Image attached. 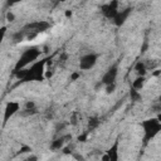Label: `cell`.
Segmentation results:
<instances>
[{"instance_id": "19", "label": "cell", "mask_w": 161, "mask_h": 161, "mask_svg": "<svg viewBox=\"0 0 161 161\" xmlns=\"http://www.w3.org/2000/svg\"><path fill=\"white\" fill-rule=\"evenodd\" d=\"M78 77H79V73H73V74L70 75V80H75Z\"/></svg>"}, {"instance_id": "2", "label": "cell", "mask_w": 161, "mask_h": 161, "mask_svg": "<svg viewBox=\"0 0 161 161\" xmlns=\"http://www.w3.org/2000/svg\"><path fill=\"white\" fill-rule=\"evenodd\" d=\"M50 28V24L48 21L40 20V21H33L30 24H26L20 31L15 33L13 35L14 42H21L24 39H33L40 33H44Z\"/></svg>"}, {"instance_id": "14", "label": "cell", "mask_w": 161, "mask_h": 161, "mask_svg": "<svg viewBox=\"0 0 161 161\" xmlns=\"http://www.w3.org/2000/svg\"><path fill=\"white\" fill-rule=\"evenodd\" d=\"M130 97H131V101L137 102V101H140V99H141V93H140L137 89L131 88V91H130Z\"/></svg>"}, {"instance_id": "1", "label": "cell", "mask_w": 161, "mask_h": 161, "mask_svg": "<svg viewBox=\"0 0 161 161\" xmlns=\"http://www.w3.org/2000/svg\"><path fill=\"white\" fill-rule=\"evenodd\" d=\"M48 59H42L34 62L29 68H23L19 70H14L15 75L21 82H30V80H43L45 73V64Z\"/></svg>"}, {"instance_id": "8", "label": "cell", "mask_w": 161, "mask_h": 161, "mask_svg": "<svg viewBox=\"0 0 161 161\" xmlns=\"http://www.w3.org/2000/svg\"><path fill=\"white\" fill-rule=\"evenodd\" d=\"M20 109V103L15 102V101H10L6 103L5 106V111H4V125L9 121L10 117H13L18 111Z\"/></svg>"}, {"instance_id": "18", "label": "cell", "mask_w": 161, "mask_h": 161, "mask_svg": "<svg viewBox=\"0 0 161 161\" xmlns=\"http://www.w3.org/2000/svg\"><path fill=\"white\" fill-rule=\"evenodd\" d=\"M21 0H6V3H8V5H14V4H16V3H20Z\"/></svg>"}, {"instance_id": "12", "label": "cell", "mask_w": 161, "mask_h": 161, "mask_svg": "<svg viewBox=\"0 0 161 161\" xmlns=\"http://www.w3.org/2000/svg\"><path fill=\"white\" fill-rule=\"evenodd\" d=\"M64 140H65V137H60V138L53 141L52 145H50V148L52 150H60L64 146Z\"/></svg>"}, {"instance_id": "15", "label": "cell", "mask_w": 161, "mask_h": 161, "mask_svg": "<svg viewBox=\"0 0 161 161\" xmlns=\"http://www.w3.org/2000/svg\"><path fill=\"white\" fill-rule=\"evenodd\" d=\"M114 88H116V84L114 83L108 84V86H106V92L107 93H112V92H114Z\"/></svg>"}, {"instance_id": "5", "label": "cell", "mask_w": 161, "mask_h": 161, "mask_svg": "<svg viewBox=\"0 0 161 161\" xmlns=\"http://www.w3.org/2000/svg\"><path fill=\"white\" fill-rule=\"evenodd\" d=\"M101 11L102 14L107 18V19H114L116 15L118 14L119 11V8H118V0H112L109 1L108 4H104L101 6Z\"/></svg>"}, {"instance_id": "16", "label": "cell", "mask_w": 161, "mask_h": 161, "mask_svg": "<svg viewBox=\"0 0 161 161\" xmlns=\"http://www.w3.org/2000/svg\"><path fill=\"white\" fill-rule=\"evenodd\" d=\"M97 125H98V121H97V118H92V119H89V127H91V128L96 127Z\"/></svg>"}, {"instance_id": "22", "label": "cell", "mask_w": 161, "mask_h": 161, "mask_svg": "<svg viewBox=\"0 0 161 161\" xmlns=\"http://www.w3.org/2000/svg\"><path fill=\"white\" fill-rule=\"evenodd\" d=\"M157 119H158V121L161 122V114H158V116H157Z\"/></svg>"}, {"instance_id": "21", "label": "cell", "mask_w": 161, "mask_h": 161, "mask_svg": "<svg viewBox=\"0 0 161 161\" xmlns=\"http://www.w3.org/2000/svg\"><path fill=\"white\" fill-rule=\"evenodd\" d=\"M65 15H67V16H72V13H70V11H67Z\"/></svg>"}, {"instance_id": "23", "label": "cell", "mask_w": 161, "mask_h": 161, "mask_svg": "<svg viewBox=\"0 0 161 161\" xmlns=\"http://www.w3.org/2000/svg\"><path fill=\"white\" fill-rule=\"evenodd\" d=\"M59 1H65V0H59Z\"/></svg>"}, {"instance_id": "9", "label": "cell", "mask_w": 161, "mask_h": 161, "mask_svg": "<svg viewBox=\"0 0 161 161\" xmlns=\"http://www.w3.org/2000/svg\"><path fill=\"white\" fill-rule=\"evenodd\" d=\"M103 161H117L118 160V140L106 151V155L102 156Z\"/></svg>"}, {"instance_id": "4", "label": "cell", "mask_w": 161, "mask_h": 161, "mask_svg": "<svg viewBox=\"0 0 161 161\" xmlns=\"http://www.w3.org/2000/svg\"><path fill=\"white\" fill-rule=\"evenodd\" d=\"M141 127H142L143 133H145V136H143V141L145 142L151 141L157 133L161 132V122L157 119V117L145 119L141 123Z\"/></svg>"}, {"instance_id": "20", "label": "cell", "mask_w": 161, "mask_h": 161, "mask_svg": "<svg viewBox=\"0 0 161 161\" xmlns=\"http://www.w3.org/2000/svg\"><path fill=\"white\" fill-rule=\"evenodd\" d=\"M8 19H9V21H13V19H14V15H13L11 13H9V14H8Z\"/></svg>"}, {"instance_id": "6", "label": "cell", "mask_w": 161, "mask_h": 161, "mask_svg": "<svg viewBox=\"0 0 161 161\" xmlns=\"http://www.w3.org/2000/svg\"><path fill=\"white\" fill-rule=\"evenodd\" d=\"M97 59H98V55L94 54V53H88V54H84L83 57H80L79 59V68L82 70H88L91 68H93L97 63Z\"/></svg>"}, {"instance_id": "17", "label": "cell", "mask_w": 161, "mask_h": 161, "mask_svg": "<svg viewBox=\"0 0 161 161\" xmlns=\"http://www.w3.org/2000/svg\"><path fill=\"white\" fill-rule=\"evenodd\" d=\"M87 136H88V133H83V135H80V136L78 137V141H80V142H84V141L87 140Z\"/></svg>"}, {"instance_id": "7", "label": "cell", "mask_w": 161, "mask_h": 161, "mask_svg": "<svg viewBox=\"0 0 161 161\" xmlns=\"http://www.w3.org/2000/svg\"><path fill=\"white\" fill-rule=\"evenodd\" d=\"M117 74H118V65H117V64H113V65H111V67L106 70V73H104L103 77H102L101 83H102V84H106V86L114 83V80H116V78H117Z\"/></svg>"}, {"instance_id": "11", "label": "cell", "mask_w": 161, "mask_h": 161, "mask_svg": "<svg viewBox=\"0 0 161 161\" xmlns=\"http://www.w3.org/2000/svg\"><path fill=\"white\" fill-rule=\"evenodd\" d=\"M145 82H146L145 75H138V77L133 80V83H132V88H135V89H137V91H141L142 87L145 86Z\"/></svg>"}, {"instance_id": "10", "label": "cell", "mask_w": 161, "mask_h": 161, "mask_svg": "<svg viewBox=\"0 0 161 161\" xmlns=\"http://www.w3.org/2000/svg\"><path fill=\"white\" fill-rule=\"evenodd\" d=\"M130 14H131V8H127V9L119 10V11H118V14L116 15V18L113 19L114 24H116L117 26L123 25V24H125V21L127 20V18L130 16Z\"/></svg>"}, {"instance_id": "13", "label": "cell", "mask_w": 161, "mask_h": 161, "mask_svg": "<svg viewBox=\"0 0 161 161\" xmlns=\"http://www.w3.org/2000/svg\"><path fill=\"white\" fill-rule=\"evenodd\" d=\"M135 70L138 73V75H145L146 74V64L142 62H137L135 65Z\"/></svg>"}, {"instance_id": "3", "label": "cell", "mask_w": 161, "mask_h": 161, "mask_svg": "<svg viewBox=\"0 0 161 161\" xmlns=\"http://www.w3.org/2000/svg\"><path fill=\"white\" fill-rule=\"evenodd\" d=\"M40 53H42V50L38 47H30V48L25 49L21 53V55L19 57V59H18V62L15 64L14 70H19V69L26 68L29 64H33L38 59V57L40 55Z\"/></svg>"}]
</instances>
